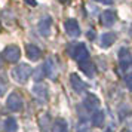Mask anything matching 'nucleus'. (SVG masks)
Here are the masks:
<instances>
[{
  "mask_svg": "<svg viewBox=\"0 0 132 132\" xmlns=\"http://www.w3.org/2000/svg\"><path fill=\"white\" fill-rule=\"evenodd\" d=\"M51 129L52 132H68V123L64 119H56Z\"/></svg>",
  "mask_w": 132,
  "mask_h": 132,
  "instance_id": "obj_15",
  "label": "nucleus"
},
{
  "mask_svg": "<svg viewBox=\"0 0 132 132\" xmlns=\"http://www.w3.org/2000/svg\"><path fill=\"white\" fill-rule=\"evenodd\" d=\"M49 89H48V86L45 83H36L34 86H33V96L36 98L39 102H46L48 101V98H49Z\"/></svg>",
  "mask_w": 132,
  "mask_h": 132,
  "instance_id": "obj_4",
  "label": "nucleus"
},
{
  "mask_svg": "<svg viewBox=\"0 0 132 132\" xmlns=\"http://www.w3.org/2000/svg\"><path fill=\"white\" fill-rule=\"evenodd\" d=\"M60 2H65V0H60Z\"/></svg>",
  "mask_w": 132,
  "mask_h": 132,
  "instance_id": "obj_29",
  "label": "nucleus"
},
{
  "mask_svg": "<svg viewBox=\"0 0 132 132\" xmlns=\"http://www.w3.org/2000/svg\"><path fill=\"white\" fill-rule=\"evenodd\" d=\"M43 68H45V74H46V77L56 79V76H58V67H56V64H55L54 58H48L46 62L43 64Z\"/></svg>",
  "mask_w": 132,
  "mask_h": 132,
  "instance_id": "obj_7",
  "label": "nucleus"
},
{
  "mask_svg": "<svg viewBox=\"0 0 132 132\" xmlns=\"http://www.w3.org/2000/svg\"><path fill=\"white\" fill-rule=\"evenodd\" d=\"M0 68H2V55H0Z\"/></svg>",
  "mask_w": 132,
  "mask_h": 132,
  "instance_id": "obj_27",
  "label": "nucleus"
},
{
  "mask_svg": "<svg viewBox=\"0 0 132 132\" xmlns=\"http://www.w3.org/2000/svg\"><path fill=\"white\" fill-rule=\"evenodd\" d=\"M76 131L77 132H89V123L85 119H82L77 123V126H76Z\"/></svg>",
  "mask_w": 132,
  "mask_h": 132,
  "instance_id": "obj_21",
  "label": "nucleus"
},
{
  "mask_svg": "<svg viewBox=\"0 0 132 132\" xmlns=\"http://www.w3.org/2000/svg\"><path fill=\"white\" fill-rule=\"evenodd\" d=\"M116 42V34L114 33H104L101 36V46L102 48H110Z\"/></svg>",
  "mask_w": 132,
  "mask_h": 132,
  "instance_id": "obj_16",
  "label": "nucleus"
},
{
  "mask_svg": "<svg viewBox=\"0 0 132 132\" xmlns=\"http://www.w3.org/2000/svg\"><path fill=\"white\" fill-rule=\"evenodd\" d=\"M125 83H126V88L129 90H132V73L125 76Z\"/></svg>",
  "mask_w": 132,
  "mask_h": 132,
  "instance_id": "obj_22",
  "label": "nucleus"
},
{
  "mask_svg": "<svg viewBox=\"0 0 132 132\" xmlns=\"http://www.w3.org/2000/svg\"><path fill=\"white\" fill-rule=\"evenodd\" d=\"M95 2H101L104 5H111V3H113V0H95Z\"/></svg>",
  "mask_w": 132,
  "mask_h": 132,
  "instance_id": "obj_25",
  "label": "nucleus"
},
{
  "mask_svg": "<svg viewBox=\"0 0 132 132\" xmlns=\"http://www.w3.org/2000/svg\"><path fill=\"white\" fill-rule=\"evenodd\" d=\"M88 37H89V39H95V31L89 30L88 31Z\"/></svg>",
  "mask_w": 132,
  "mask_h": 132,
  "instance_id": "obj_26",
  "label": "nucleus"
},
{
  "mask_svg": "<svg viewBox=\"0 0 132 132\" xmlns=\"http://www.w3.org/2000/svg\"><path fill=\"white\" fill-rule=\"evenodd\" d=\"M64 27H65V31L68 36L71 37H79L80 36V27H79V22L76 21V19H67L65 24H64Z\"/></svg>",
  "mask_w": 132,
  "mask_h": 132,
  "instance_id": "obj_11",
  "label": "nucleus"
},
{
  "mask_svg": "<svg viewBox=\"0 0 132 132\" xmlns=\"http://www.w3.org/2000/svg\"><path fill=\"white\" fill-rule=\"evenodd\" d=\"M80 70H82L86 76H89V77H94V76H95V65H94L89 60L80 62Z\"/></svg>",
  "mask_w": 132,
  "mask_h": 132,
  "instance_id": "obj_14",
  "label": "nucleus"
},
{
  "mask_svg": "<svg viewBox=\"0 0 132 132\" xmlns=\"http://www.w3.org/2000/svg\"><path fill=\"white\" fill-rule=\"evenodd\" d=\"M119 62H120V67L126 70L128 67L131 65L132 62V55H131V51L128 48H120L119 51Z\"/></svg>",
  "mask_w": 132,
  "mask_h": 132,
  "instance_id": "obj_9",
  "label": "nucleus"
},
{
  "mask_svg": "<svg viewBox=\"0 0 132 132\" xmlns=\"http://www.w3.org/2000/svg\"><path fill=\"white\" fill-rule=\"evenodd\" d=\"M25 54L28 56V60H31V61H37L42 58V51L36 45H27L25 46Z\"/></svg>",
  "mask_w": 132,
  "mask_h": 132,
  "instance_id": "obj_12",
  "label": "nucleus"
},
{
  "mask_svg": "<svg viewBox=\"0 0 132 132\" xmlns=\"http://www.w3.org/2000/svg\"><path fill=\"white\" fill-rule=\"evenodd\" d=\"M37 30H39V33H40L42 36H45V37L51 36V30H52V18H51V16L42 18L40 19V22H39V25H37Z\"/></svg>",
  "mask_w": 132,
  "mask_h": 132,
  "instance_id": "obj_10",
  "label": "nucleus"
},
{
  "mask_svg": "<svg viewBox=\"0 0 132 132\" xmlns=\"http://www.w3.org/2000/svg\"><path fill=\"white\" fill-rule=\"evenodd\" d=\"M31 73H33V68L28 64H19V65H16L12 70V77L18 83H25L30 79Z\"/></svg>",
  "mask_w": 132,
  "mask_h": 132,
  "instance_id": "obj_1",
  "label": "nucleus"
},
{
  "mask_svg": "<svg viewBox=\"0 0 132 132\" xmlns=\"http://www.w3.org/2000/svg\"><path fill=\"white\" fill-rule=\"evenodd\" d=\"M39 126L43 132H49L51 131V116L48 113L46 114H42L39 117Z\"/></svg>",
  "mask_w": 132,
  "mask_h": 132,
  "instance_id": "obj_18",
  "label": "nucleus"
},
{
  "mask_svg": "<svg viewBox=\"0 0 132 132\" xmlns=\"http://www.w3.org/2000/svg\"><path fill=\"white\" fill-rule=\"evenodd\" d=\"M3 129L6 132H16L18 131L16 119H15V117H7V119L3 122Z\"/></svg>",
  "mask_w": 132,
  "mask_h": 132,
  "instance_id": "obj_17",
  "label": "nucleus"
},
{
  "mask_svg": "<svg viewBox=\"0 0 132 132\" xmlns=\"http://www.w3.org/2000/svg\"><path fill=\"white\" fill-rule=\"evenodd\" d=\"M0 129H2V119H0Z\"/></svg>",
  "mask_w": 132,
  "mask_h": 132,
  "instance_id": "obj_28",
  "label": "nucleus"
},
{
  "mask_svg": "<svg viewBox=\"0 0 132 132\" xmlns=\"http://www.w3.org/2000/svg\"><path fill=\"white\" fill-rule=\"evenodd\" d=\"M24 2H25V3H28L30 6H36V5H37L36 0H24Z\"/></svg>",
  "mask_w": 132,
  "mask_h": 132,
  "instance_id": "obj_24",
  "label": "nucleus"
},
{
  "mask_svg": "<svg viewBox=\"0 0 132 132\" xmlns=\"http://www.w3.org/2000/svg\"><path fill=\"white\" fill-rule=\"evenodd\" d=\"M116 19H117V15H116L114 11H104V12L101 13V22L105 25V27L114 25Z\"/></svg>",
  "mask_w": 132,
  "mask_h": 132,
  "instance_id": "obj_13",
  "label": "nucleus"
},
{
  "mask_svg": "<svg viewBox=\"0 0 132 132\" xmlns=\"http://www.w3.org/2000/svg\"><path fill=\"white\" fill-rule=\"evenodd\" d=\"M45 77H46V74H45V68H43V65L34 70V80H36L37 83H40Z\"/></svg>",
  "mask_w": 132,
  "mask_h": 132,
  "instance_id": "obj_20",
  "label": "nucleus"
},
{
  "mask_svg": "<svg viewBox=\"0 0 132 132\" xmlns=\"http://www.w3.org/2000/svg\"><path fill=\"white\" fill-rule=\"evenodd\" d=\"M68 54L71 55L76 61H79V62L89 60V52H88V49H86V46L83 43L71 45V48H68Z\"/></svg>",
  "mask_w": 132,
  "mask_h": 132,
  "instance_id": "obj_2",
  "label": "nucleus"
},
{
  "mask_svg": "<svg viewBox=\"0 0 132 132\" xmlns=\"http://www.w3.org/2000/svg\"><path fill=\"white\" fill-rule=\"evenodd\" d=\"M6 105L11 111H19L22 108V100H21V96H19L18 92H12L11 95L7 96Z\"/></svg>",
  "mask_w": 132,
  "mask_h": 132,
  "instance_id": "obj_5",
  "label": "nucleus"
},
{
  "mask_svg": "<svg viewBox=\"0 0 132 132\" xmlns=\"http://www.w3.org/2000/svg\"><path fill=\"white\" fill-rule=\"evenodd\" d=\"M123 132H129V131H123Z\"/></svg>",
  "mask_w": 132,
  "mask_h": 132,
  "instance_id": "obj_30",
  "label": "nucleus"
},
{
  "mask_svg": "<svg viewBox=\"0 0 132 132\" xmlns=\"http://www.w3.org/2000/svg\"><path fill=\"white\" fill-rule=\"evenodd\" d=\"M6 89H7V85H6V82H5L3 79L0 77V95H3V94L6 92Z\"/></svg>",
  "mask_w": 132,
  "mask_h": 132,
  "instance_id": "obj_23",
  "label": "nucleus"
},
{
  "mask_svg": "<svg viewBox=\"0 0 132 132\" xmlns=\"http://www.w3.org/2000/svg\"><path fill=\"white\" fill-rule=\"evenodd\" d=\"M70 85H71V88L74 89V92H77V94H82V92H85L86 90V83H85L82 79L79 77V74H76V73H73V74H70Z\"/></svg>",
  "mask_w": 132,
  "mask_h": 132,
  "instance_id": "obj_8",
  "label": "nucleus"
},
{
  "mask_svg": "<svg viewBox=\"0 0 132 132\" xmlns=\"http://www.w3.org/2000/svg\"><path fill=\"white\" fill-rule=\"evenodd\" d=\"M104 120H105V113L101 111V110H98V111H95L94 116H92V125L94 126H102Z\"/></svg>",
  "mask_w": 132,
  "mask_h": 132,
  "instance_id": "obj_19",
  "label": "nucleus"
},
{
  "mask_svg": "<svg viewBox=\"0 0 132 132\" xmlns=\"http://www.w3.org/2000/svg\"><path fill=\"white\" fill-rule=\"evenodd\" d=\"M83 107L86 108L88 111H95V110H98V107H100V100H98V96H96L95 94H88L83 100Z\"/></svg>",
  "mask_w": 132,
  "mask_h": 132,
  "instance_id": "obj_6",
  "label": "nucleus"
},
{
  "mask_svg": "<svg viewBox=\"0 0 132 132\" xmlns=\"http://www.w3.org/2000/svg\"><path fill=\"white\" fill-rule=\"evenodd\" d=\"M19 56H21V51H19L18 46H15V45H9L6 48L3 49V52H2V58H5L7 62H18L19 61Z\"/></svg>",
  "mask_w": 132,
  "mask_h": 132,
  "instance_id": "obj_3",
  "label": "nucleus"
}]
</instances>
